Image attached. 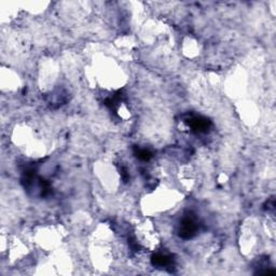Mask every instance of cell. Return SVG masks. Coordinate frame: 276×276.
Instances as JSON below:
<instances>
[{"label":"cell","mask_w":276,"mask_h":276,"mask_svg":"<svg viewBox=\"0 0 276 276\" xmlns=\"http://www.w3.org/2000/svg\"><path fill=\"white\" fill-rule=\"evenodd\" d=\"M186 123L195 133H207L211 129L212 122L205 117L202 116H190L186 120Z\"/></svg>","instance_id":"cell-2"},{"label":"cell","mask_w":276,"mask_h":276,"mask_svg":"<svg viewBox=\"0 0 276 276\" xmlns=\"http://www.w3.org/2000/svg\"><path fill=\"white\" fill-rule=\"evenodd\" d=\"M134 154L136 155V158L139 159L140 161H149L151 158H152V153L151 151L148 149H142L138 147H135L134 149Z\"/></svg>","instance_id":"cell-4"},{"label":"cell","mask_w":276,"mask_h":276,"mask_svg":"<svg viewBox=\"0 0 276 276\" xmlns=\"http://www.w3.org/2000/svg\"><path fill=\"white\" fill-rule=\"evenodd\" d=\"M199 232V223L193 216H185L179 225L178 234L181 238L191 239Z\"/></svg>","instance_id":"cell-1"},{"label":"cell","mask_w":276,"mask_h":276,"mask_svg":"<svg viewBox=\"0 0 276 276\" xmlns=\"http://www.w3.org/2000/svg\"><path fill=\"white\" fill-rule=\"evenodd\" d=\"M151 262L154 265V267H159V268H168L170 267L173 264V258L169 255L166 254H162V253H158L155 254L151 258Z\"/></svg>","instance_id":"cell-3"}]
</instances>
